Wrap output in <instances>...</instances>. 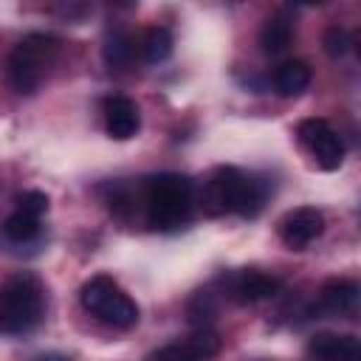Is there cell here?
<instances>
[{
  "label": "cell",
  "instance_id": "obj_20",
  "mask_svg": "<svg viewBox=\"0 0 361 361\" xmlns=\"http://www.w3.org/2000/svg\"><path fill=\"white\" fill-rule=\"evenodd\" d=\"M17 212L31 214V217L39 220V217L48 212V195L39 192V189H28V192H23V195L17 197Z\"/></svg>",
  "mask_w": 361,
  "mask_h": 361
},
{
  "label": "cell",
  "instance_id": "obj_13",
  "mask_svg": "<svg viewBox=\"0 0 361 361\" xmlns=\"http://www.w3.org/2000/svg\"><path fill=\"white\" fill-rule=\"evenodd\" d=\"M310 65L302 59H288L274 73V87L279 96H299L310 85Z\"/></svg>",
  "mask_w": 361,
  "mask_h": 361
},
{
  "label": "cell",
  "instance_id": "obj_19",
  "mask_svg": "<svg viewBox=\"0 0 361 361\" xmlns=\"http://www.w3.org/2000/svg\"><path fill=\"white\" fill-rule=\"evenodd\" d=\"M324 51L333 56V59H341V56H347V51H350V45H353V39H350V34L341 28V25H330L327 31H324Z\"/></svg>",
  "mask_w": 361,
  "mask_h": 361
},
{
  "label": "cell",
  "instance_id": "obj_14",
  "mask_svg": "<svg viewBox=\"0 0 361 361\" xmlns=\"http://www.w3.org/2000/svg\"><path fill=\"white\" fill-rule=\"evenodd\" d=\"M172 45H175L172 34L166 28H161V25H152V28H147V34L141 39V54H144V59L149 65H158V62L172 56Z\"/></svg>",
  "mask_w": 361,
  "mask_h": 361
},
{
  "label": "cell",
  "instance_id": "obj_18",
  "mask_svg": "<svg viewBox=\"0 0 361 361\" xmlns=\"http://www.w3.org/2000/svg\"><path fill=\"white\" fill-rule=\"evenodd\" d=\"M186 344L206 361V358H212V355L220 353V344H223V341H220V333H214L212 327H197V330L186 338Z\"/></svg>",
  "mask_w": 361,
  "mask_h": 361
},
{
  "label": "cell",
  "instance_id": "obj_21",
  "mask_svg": "<svg viewBox=\"0 0 361 361\" xmlns=\"http://www.w3.org/2000/svg\"><path fill=\"white\" fill-rule=\"evenodd\" d=\"M152 361H203L186 341H178V344H166V347H161L158 353H155V358Z\"/></svg>",
  "mask_w": 361,
  "mask_h": 361
},
{
  "label": "cell",
  "instance_id": "obj_9",
  "mask_svg": "<svg viewBox=\"0 0 361 361\" xmlns=\"http://www.w3.org/2000/svg\"><path fill=\"white\" fill-rule=\"evenodd\" d=\"M307 361H361V344L347 333H316L307 341Z\"/></svg>",
  "mask_w": 361,
  "mask_h": 361
},
{
  "label": "cell",
  "instance_id": "obj_12",
  "mask_svg": "<svg viewBox=\"0 0 361 361\" xmlns=\"http://www.w3.org/2000/svg\"><path fill=\"white\" fill-rule=\"evenodd\" d=\"M293 42V23L285 14H274L271 20H265L262 31H259V48L268 56H279L290 48Z\"/></svg>",
  "mask_w": 361,
  "mask_h": 361
},
{
  "label": "cell",
  "instance_id": "obj_3",
  "mask_svg": "<svg viewBox=\"0 0 361 361\" xmlns=\"http://www.w3.org/2000/svg\"><path fill=\"white\" fill-rule=\"evenodd\" d=\"M45 313V290L34 274H17L0 293V330L28 333Z\"/></svg>",
  "mask_w": 361,
  "mask_h": 361
},
{
  "label": "cell",
  "instance_id": "obj_11",
  "mask_svg": "<svg viewBox=\"0 0 361 361\" xmlns=\"http://www.w3.org/2000/svg\"><path fill=\"white\" fill-rule=\"evenodd\" d=\"M358 293H361L358 282H353V279H330L319 290V310L327 313V316L353 313L355 305H358Z\"/></svg>",
  "mask_w": 361,
  "mask_h": 361
},
{
  "label": "cell",
  "instance_id": "obj_4",
  "mask_svg": "<svg viewBox=\"0 0 361 361\" xmlns=\"http://www.w3.org/2000/svg\"><path fill=\"white\" fill-rule=\"evenodd\" d=\"M79 299L85 305V310H90L99 322L110 324V327H118V330H130L138 324V305L121 290V285L107 276V274H99V276H90L82 290H79Z\"/></svg>",
  "mask_w": 361,
  "mask_h": 361
},
{
  "label": "cell",
  "instance_id": "obj_6",
  "mask_svg": "<svg viewBox=\"0 0 361 361\" xmlns=\"http://www.w3.org/2000/svg\"><path fill=\"white\" fill-rule=\"evenodd\" d=\"M299 141L305 144V149L316 158V164L322 169H338L344 161V144L338 138V133L324 121V118H305L296 127Z\"/></svg>",
  "mask_w": 361,
  "mask_h": 361
},
{
  "label": "cell",
  "instance_id": "obj_16",
  "mask_svg": "<svg viewBox=\"0 0 361 361\" xmlns=\"http://www.w3.org/2000/svg\"><path fill=\"white\" fill-rule=\"evenodd\" d=\"M3 231H6V237L14 240V243H28V240H34V237L39 234V220L31 217V214L14 212V214L6 220Z\"/></svg>",
  "mask_w": 361,
  "mask_h": 361
},
{
  "label": "cell",
  "instance_id": "obj_22",
  "mask_svg": "<svg viewBox=\"0 0 361 361\" xmlns=\"http://www.w3.org/2000/svg\"><path fill=\"white\" fill-rule=\"evenodd\" d=\"M37 361H71V358L62 355V353H48V355H42V358H37Z\"/></svg>",
  "mask_w": 361,
  "mask_h": 361
},
{
  "label": "cell",
  "instance_id": "obj_7",
  "mask_svg": "<svg viewBox=\"0 0 361 361\" xmlns=\"http://www.w3.org/2000/svg\"><path fill=\"white\" fill-rule=\"evenodd\" d=\"M276 231H279V240L293 248V251H302L307 248L316 237H322L324 231V214L313 206H296L290 212H285L276 223Z\"/></svg>",
  "mask_w": 361,
  "mask_h": 361
},
{
  "label": "cell",
  "instance_id": "obj_15",
  "mask_svg": "<svg viewBox=\"0 0 361 361\" xmlns=\"http://www.w3.org/2000/svg\"><path fill=\"white\" fill-rule=\"evenodd\" d=\"M133 59V39L124 31H113L104 42V62L110 68H124Z\"/></svg>",
  "mask_w": 361,
  "mask_h": 361
},
{
  "label": "cell",
  "instance_id": "obj_1",
  "mask_svg": "<svg viewBox=\"0 0 361 361\" xmlns=\"http://www.w3.org/2000/svg\"><path fill=\"white\" fill-rule=\"evenodd\" d=\"M265 183L254 175L240 172L237 166H217L200 192V206L206 214L217 217L237 212L240 217H257L265 206Z\"/></svg>",
  "mask_w": 361,
  "mask_h": 361
},
{
  "label": "cell",
  "instance_id": "obj_17",
  "mask_svg": "<svg viewBox=\"0 0 361 361\" xmlns=\"http://www.w3.org/2000/svg\"><path fill=\"white\" fill-rule=\"evenodd\" d=\"M214 313H217V305H214L209 290H200V293L192 296V302H189V322L195 324V330L197 327H209Z\"/></svg>",
  "mask_w": 361,
  "mask_h": 361
},
{
  "label": "cell",
  "instance_id": "obj_5",
  "mask_svg": "<svg viewBox=\"0 0 361 361\" xmlns=\"http://www.w3.org/2000/svg\"><path fill=\"white\" fill-rule=\"evenodd\" d=\"M56 54H59V42L48 34H28L25 39H20L8 56V79L14 90L34 93L42 85Z\"/></svg>",
  "mask_w": 361,
  "mask_h": 361
},
{
  "label": "cell",
  "instance_id": "obj_2",
  "mask_svg": "<svg viewBox=\"0 0 361 361\" xmlns=\"http://www.w3.org/2000/svg\"><path fill=\"white\" fill-rule=\"evenodd\" d=\"M195 206V186L186 175L164 172L144 183V214L155 231H178L189 223Z\"/></svg>",
  "mask_w": 361,
  "mask_h": 361
},
{
  "label": "cell",
  "instance_id": "obj_8",
  "mask_svg": "<svg viewBox=\"0 0 361 361\" xmlns=\"http://www.w3.org/2000/svg\"><path fill=\"white\" fill-rule=\"evenodd\" d=\"M279 285L282 282L276 276H268L262 271H237L228 276V296L240 305H257L276 296Z\"/></svg>",
  "mask_w": 361,
  "mask_h": 361
},
{
  "label": "cell",
  "instance_id": "obj_10",
  "mask_svg": "<svg viewBox=\"0 0 361 361\" xmlns=\"http://www.w3.org/2000/svg\"><path fill=\"white\" fill-rule=\"evenodd\" d=\"M104 127H107L110 138H116V141L133 138L141 127V113H138L135 102L127 99V96L104 99Z\"/></svg>",
  "mask_w": 361,
  "mask_h": 361
}]
</instances>
